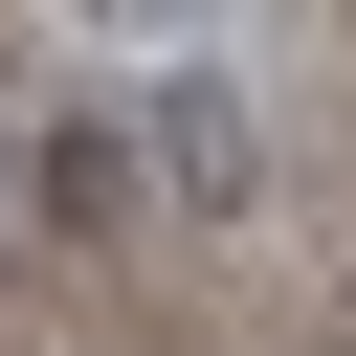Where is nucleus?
Listing matches in <instances>:
<instances>
[{
    "instance_id": "nucleus-1",
    "label": "nucleus",
    "mask_w": 356,
    "mask_h": 356,
    "mask_svg": "<svg viewBox=\"0 0 356 356\" xmlns=\"http://www.w3.org/2000/svg\"><path fill=\"white\" fill-rule=\"evenodd\" d=\"M134 134H156V178H178L200 222H245V200H267V111H245V67H222V44H156Z\"/></svg>"
},
{
    "instance_id": "nucleus-2",
    "label": "nucleus",
    "mask_w": 356,
    "mask_h": 356,
    "mask_svg": "<svg viewBox=\"0 0 356 356\" xmlns=\"http://www.w3.org/2000/svg\"><path fill=\"white\" fill-rule=\"evenodd\" d=\"M22 222H44V245H111V222H134V134H111V111H67V134L22 156Z\"/></svg>"
},
{
    "instance_id": "nucleus-3",
    "label": "nucleus",
    "mask_w": 356,
    "mask_h": 356,
    "mask_svg": "<svg viewBox=\"0 0 356 356\" xmlns=\"http://www.w3.org/2000/svg\"><path fill=\"white\" fill-rule=\"evenodd\" d=\"M0 200H22V156H0Z\"/></svg>"
}]
</instances>
